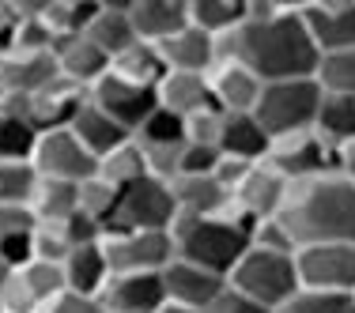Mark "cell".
<instances>
[{
	"label": "cell",
	"instance_id": "obj_26",
	"mask_svg": "<svg viewBox=\"0 0 355 313\" xmlns=\"http://www.w3.org/2000/svg\"><path fill=\"white\" fill-rule=\"evenodd\" d=\"M61 272H64V291L83 294V298H98V294H103V287L110 283V265H106L103 242L72 249L69 257H64Z\"/></svg>",
	"mask_w": 355,
	"mask_h": 313
},
{
	"label": "cell",
	"instance_id": "obj_31",
	"mask_svg": "<svg viewBox=\"0 0 355 313\" xmlns=\"http://www.w3.org/2000/svg\"><path fill=\"white\" fill-rule=\"evenodd\" d=\"M31 211H35L38 223H64L80 211V185L42 177L35 197H31Z\"/></svg>",
	"mask_w": 355,
	"mask_h": 313
},
{
	"label": "cell",
	"instance_id": "obj_33",
	"mask_svg": "<svg viewBox=\"0 0 355 313\" xmlns=\"http://www.w3.org/2000/svg\"><path fill=\"white\" fill-rule=\"evenodd\" d=\"M110 72L121 75V80L144 83V87H159V80L166 75V64H163V57H159V46L137 42V46L125 49L117 61H110Z\"/></svg>",
	"mask_w": 355,
	"mask_h": 313
},
{
	"label": "cell",
	"instance_id": "obj_30",
	"mask_svg": "<svg viewBox=\"0 0 355 313\" xmlns=\"http://www.w3.org/2000/svg\"><path fill=\"white\" fill-rule=\"evenodd\" d=\"M314 132L333 151L344 147V143H352L355 140V98L352 95H321Z\"/></svg>",
	"mask_w": 355,
	"mask_h": 313
},
{
	"label": "cell",
	"instance_id": "obj_35",
	"mask_svg": "<svg viewBox=\"0 0 355 313\" xmlns=\"http://www.w3.org/2000/svg\"><path fill=\"white\" fill-rule=\"evenodd\" d=\"M38 170L31 166V159L19 163H0V204H15V208H31V197L38 189Z\"/></svg>",
	"mask_w": 355,
	"mask_h": 313
},
{
	"label": "cell",
	"instance_id": "obj_22",
	"mask_svg": "<svg viewBox=\"0 0 355 313\" xmlns=\"http://www.w3.org/2000/svg\"><path fill=\"white\" fill-rule=\"evenodd\" d=\"M166 72H193V75H212L216 69V38H208L205 30L185 27L178 30L171 42L159 46Z\"/></svg>",
	"mask_w": 355,
	"mask_h": 313
},
{
	"label": "cell",
	"instance_id": "obj_20",
	"mask_svg": "<svg viewBox=\"0 0 355 313\" xmlns=\"http://www.w3.org/2000/svg\"><path fill=\"white\" fill-rule=\"evenodd\" d=\"M53 53H0V91L35 98L57 80Z\"/></svg>",
	"mask_w": 355,
	"mask_h": 313
},
{
	"label": "cell",
	"instance_id": "obj_32",
	"mask_svg": "<svg viewBox=\"0 0 355 313\" xmlns=\"http://www.w3.org/2000/svg\"><path fill=\"white\" fill-rule=\"evenodd\" d=\"M98 177L110 181L117 193L137 185L140 177H148V159H144V147L137 140H125L121 147H114L110 155L98 159Z\"/></svg>",
	"mask_w": 355,
	"mask_h": 313
},
{
	"label": "cell",
	"instance_id": "obj_4",
	"mask_svg": "<svg viewBox=\"0 0 355 313\" xmlns=\"http://www.w3.org/2000/svg\"><path fill=\"white\" fill-rule=\"evenodd\" d=\"M227 287L239 294H246L250 302L265 310H280L295 294L302 291L299 287V268H295V257L287 253H265V249H246V257L234 265V272L227 276Z\"/></svg>",
	"mask_w": 355,
	"mask_h": 313
},
{
	"label": "cell",
	"instance_id": "obj_45",
	"mask_svg": "<svg viewBox=\"0 0 355 313\" xmlns=\"http://www.w3.org/2000/svg\"><path fill=\"white\" fill-rule=\"evenodd\" d=\"M42 313H106V310L98 298H83V294L64 291V294H57L49 306H42Z\"/></svg>",
	"mask_w": 355,
	"mask_h": 313
},
{
	"label": "cell",
	"instance_id": "obj_21",
	"mask_svg": "<svg viewBox=\"0 0 355 313\" xmlns=\"http://www.w3.org/2000/svg\"><path fill=\"white\" fill-rule=\"evenodd\" d=\"M268 151H272V140L253 114H223V129H219V155L223 159L265 163Z\"/></svg>",
	"mask_w": 355,
	"mask_h": 313
},
{
	"label": "cell",
	"instance_id": "obj_39",
	"mask_svg": "<svg viewBox=\"0 0 355 313\" xmlns=\"http://www.w3.org/2000/svg\"><path fill=\"white\" fill-rule=\"evenodd\" d=\"M276 313H355V294H318V291H299L287 306Z\"/></svg>",
	"mask_w": 355,
	"mask_h": 313
},
{
	"label": "cell",
	"instance_id": "obj_6",
	"mask_svg": "<svg viewBox=\"0 0 355 313\" xmlns=\"http://www.w3.org/2000/svg\"><path fill=\"white\" fill-rule=\"evenodd\" d=\"M178 219V204L171 181H159V177H140L137 185L121 189L114 208V219L106 223V234L117 231H171Z\"/></svg>",
	"mask_w": 355,
	"mask_h": 313
},
{
	"label": "cell",
	"instance_id": "obj_46",
	"mask_svg": "<svg viewBox=\"0 0 355 313\" xmlns=\"http://www.w3.org/2000/svg\"><path fill=\"white\" fill-rule=\"evenodd\" d=\"M205 313H272V310L257 306V302L246 298V294H239V291H231V287H227V291L219 294V298H216Z\"/></svg>",
	"mask_w": 355,
	"mask_h": 313
},
{
	"label": "cell",
	"instance_id": "obj_19",
	"mask_svg": "<svg viewBox=\"0 0 355 313\" xmlns=\"http://www.w3.org/2000/svg\"><path fill=\"white\" fill-rule=\"evenodd\" d=\"M53 61H57V72L83 91H91L110 72V57L87 35H72V38L53 42Z\"/></svg>",
	"mask_w": 355,
	"mask_h": 313
},
{
	"label": "cell",
	"instance_id": "obj_3",
	"mask_svg": "<svg viewBox=\"0 0 355 313\" xmlns=\"http://www.w3.org/2000/svg\"><path fill=\"white\" fill-rule=\"evenodd\" d=\"M250 234L253 226L242 223L239 215H178L171 226V238H174V257L178 260H189V265L205 268L212 276H231L234 265L246 257L250 249Z\"/></svg>",
	"mask_w": 355,
	"mask_h": 313
},
{
	"label": "cell",
	"instance_id": "obj_10",
	"mask_svg": "<svg viewBox=\"0 0 355 313\" xmlns=\"http://www.w3.org/2000/svg\"><path fill=\"white\" fill-rule=\"evenodd\" d=\"M57 294H64L61 265L27 260L8 272V283L0 291V313H42V306H49Z\"/></svg>",
	"mask_w": 355,
	"mask_h": 313
},
{
	"label": "cell",
	"instance_id": "obj_7",
	"mask_svg": "<svg viewBox=\"0 0 355 313\" xmlns=\"http://www.w3.org/2000/svg\"><path fill=\"white\" fill-rule=\"evenodd\" d=\"M103 253L110 276L163 272L174 260V238L171 231H117L103 234Z\"/></svg>",
	"mask_w": 355,
	"mask_h": 313
},
{
	"label": "cell",
	"instance_id": "obj_2",
	"mask_svg": "<svg viewBox=\"0 0 355 313\" xmlns=\"http://www.w3.org/2000/svg\"><path fill=\"white\" fill-rule=\"evenodd\" d=\"M280 226L291 234L295 249L306 245L355 242V185L340 174H318L310 181L287 185Z\"/></svg>",
	"mask_w": 355,
	"mask_h": 313
},
{
	"label": "cell",
	"instance_id": "obj_47",
	"mask_svg": "<svg viewBox=\"0 0 355 313\" xmlns=\"http://www.w3.org/2000/svg\"><path fill=\"white\" fill-rule=\"evenodd\" d=\"M333 174H340L344 181L355 185V140L333 151Z\"/></svg>",
	"mask_w": 355,
	"mask_h": 313
},
{
	"label": "cell",
	"instance_id": "obj_42",
	"mask_svg": "<svg viewBox=\"0 0 355 313\" xmlns=\"http://www.w3.org/2000/svg\"><path fill=\"white\" fill-rule=\"evenodd\" d=\"M250 245L253 249H265V253H287V257H295V242H291V234L280 226V219H261L257 226H253V234H250Z\"/></svg>",
	"mask_w": 355,
	"mask_h": 313
},
{
	"label": "cell",
	"instance_id": "obj_14",
	"mask_svg": "<svg viewBox=\"0 0 355 313\" xmlns=\"http://www.w3.org/2000/svg\"><path fill=\"white\" fill-rule=\"evenodd\" d=\"M299 12L321 53L355 49V0H302Z\"/></svg>",
	"mask_w": 355,
	"mask_h": 313
},
{
	"label": "cell",
	"instance_id": "obj_50",
	"mask_svg": "<svg viewBox=\"0 0 355 313\" xmlns=\"http://www.w3.org/2000/svg\"><path fill=\"white\" fill-rule=\"evenodd\" d=\"M0 98H4V91H0Z\"/></svg>",
	"mask_w": 355,
	"mask_h": 313
},
{
	"label": "cell",
	"instance_id": "obj_16",
	"mask_svg": "<svg viewBox=\"0 0 355 313\" xmlns=\"http://www.w3.org/2000/svg\"><path fill=\"white\" fill-rule=\"evenodd\" d=\"M163 287H166V302H171V306H185V310L205 313L219 294L227 291V279L174 257L171 265L163 268Z\"/></svg>",
	"mask_w": 355,
	"mask_h": 313
},
{
	"label": "cell",
	"instance_id": "obj_11",
	"mask_svg": "<svg viewBox=\"0 0 355 313\" xmlns=\"http://www.w3.org/2000/svg\"><path fill=\"white\" fill-rule=\"evenodd\" d=\"M87 98L103 109L106 117H114L125 132H137L151 114H155L159 98H155V87H144V83H132V80H121V75L106 72L95 87L87 91Z\"/></svg>",
	"mask_w": 355,
	"mask_h": 313
},
{
	"label": "cell",
	"instance_id": "obj_12",
	"mask_svg": "<svg viewBox=\"0 0 355 313\" xmlns=\"http://www.w3.org/2000/svg\"><path fill=\"white\" fill-rule=\"evenodd\" d=\"M287 197V181L272 170L268 163H253L246 177L239 181V189L231 193V215H239L242 223L257 226L261 219H276Z\"/></svg>",
	"mask_w": 355,
	"mask_h": 313
},
{
	"label": "cell",
	"instance_id": "obj_9",
	"mask_svg": "<svg viewBox=\"0 0 355 313\" xmlns=\"http://www.w3.org/2000/svg\"><path fill=\"white\" fill-rule=\"evenodd\" d=\"M31 166L38 170V177H49V181H72V185H80V181H87V177L98 174V159L91 155L69 129L38 132L35 151H31Z\"/></svg>",
	"mask_w": 355,
	"mask_h": 313
},
{
	"label": "cell",
	"instance_id": "obj_48",
	"mask_svg": "<svg viewBox=\"0 0 355 313\" xmlns=\"http://www.w3.org/2000/svg\"><path fill=\"white\" fill-rule=\"evenodd\" d=\"M159 313H200V310H185V306H171V302H166V306L159 310Z\"/></svg>",
	"mask_w": 355,
	"mask_h": 313
},
{
	"label": "cell",
	"instance_id": "obj_37",
	"mask_svg": "<svg viewBox=\"0 0 355 313\" xmlns=\"http://www.w3.org/2000/svg\"><path fill=\"white\" fill-rule=\"evenodd\" d=\"M117 197H121V193H117L110 181H103L98 174L87 177V181H80V211H83V215H91L95 223H103V231H106L110 219H114Z\"/></svg>",
	"mask_w": 355,
	"mask_h": 313
},
{
	"label": "cell",
	"instance_id": "obj_43",
	"mask_svg": "<svg viewBox=\"0 0 355 313\" xmlns=\"http://www.w3.org/2000/svg\"><path fill=\"white\" fill-rule=\"evenodd\" d=\"M219 147H200V143H185L182 147V159H178V177H205V174H216L219 166Z\"/></svg>",
	"mask_w": 355,
	"mask_h": 313
},
{
	"label": "cell",
	"instance_id": "obj_29",
	"mask_svg": "<svg viewBox=\"0 0 355 313\" xmlns=\"http://www.w3.org/2000/svg\"><path fill=\"white\" fill-rule=\"evenodd\" d=\"M246 23V0H189V27L223 38Z\"/></svg>",
	"mask_w": 355,
	"mask_h": 313
},
{
	"label": "cell",
	"instance_id": "obj_36",
	"mask_svg": "<svg viewBox=\"0 0 355 313\" xmlns=\"http://www.w3.org/2000/svg\"><path fill=\"white\" fill-rule=\"evenodd\" d=\"M132 140H137L140 147H182L185 143V121L174 117L171 109L155 106V114L132 132Z\"/></svg>",
	"mask_w": 355,
	"mask_h": 313
},
{
	"label": "cell",
	"instance_id": "obj_24",
	"mask_svg": "<svg viewBox=\"0 0 355 313\" xmlns=\"http://www.w3.org/2000/svg\"><path fill=\"white\" fill-rule=\"evenodd\" d=\"M155 98H159V106L171 109L182 121L193 114H200V109H208V106H216L208 75H193V72H166L155 87Z\"/></svg>",
	"mask_w": 355,
	"mask_h": 313
},
{
	"label": "cell",
	"instance_id": "obj_5",
	"mask_svg": "<svg viewBox=\"0 0 355 313\" xmlns=\"http://www.w3.org/2000/svg\"><path fill=\"white\" fill-rule=\"evenodd\" d=\"M318 109H321L318 80H284V83H265L253 117L268 132V140H284V136H299V132H314Z\"/></svg>",
	"mask_w": 355,
	"mask_h": 313
},
{
	"label": "cell",
	"instance_id": "obj_41",
	"mask_svg": "<svg viewBox=\"0 0 355 313\" xmlns=\"http://www.w3.org/2000/svg\"><path fill=\"white\" fill-rule=\"evenodd\" d=\"M72 253L69 238H64L61 223H38L35 226V260L46 265H64V257Z\"/></svg>",
	"mask_w": 355,
	"mask_h": 313
},
{
	"label": "cell",
	"instance_id": "obj_18",
	"mask_svg": "<svg viewBox=\"0 0 355 313\" xmlns=\"http://www.w3.org/2000/svg\"><path fill=\"white\" fill-rule=\"evenodd\" d=\"M208 87H212V102L223 109V114H253L257 102H261L265 83H261L246 64L227 61V64H216L212 69Z\"/></svg>",
	"mask_w": 355,
	"mask_h": 313
},
{
	"label": "cell",
	"instance_id": "obj_40",
	"mask_svg": "<svg viewBox=\"0 0 355 313\" xmlns=\"http://www.w3.org/2000/svg\"><path fill=\"white\" fill-rule=\"evenodd\" d=\"M219 129H223V109L208 106L200 114L185 117V143H200V147H219Z\"/></svg>",
	"mask_w": 355,
	"mask_h": 313
},
{
	"label": "cell",
	"instance_id": "obj_34",
	"mask_svg": "<svg viewBox=\"0 0 355 313\" xmlns=\"http://www.w3.org/2000/svg\"><path fill=\"white\" fill-rule=\"evenodd\" d=\"M314 80H318L321 95H352L355 98V49L321 53Z\"/></svg>",
	"mask_w": 355,
	"mask_h": 313
},
{
	"label": "cell",
	"instance_id": "obj_15",
	"mask_svg": "<svg viewBox=\"0 0 355 313\" xmlns=\"http://www.w3.org/2000/svg\"><path fill=\"white\" fill-rule=\"evenodd\" d=\"M106 313H159L166 306L163 272H137V276H110L98 294Z\"/></svg>",
	"mask_w": 355,
	"mask_h": 313
},
{
	"label": "cell",
	"instance_id": "obj_25",
	"mask_svg": "<svg viewBox=\"0 0 355 313\" xmlns=\"http://www.w3.org/2000/svg\"><path fill=\"white\" fill-rule=\"evenodd\" d=\"M69 132H72V136L80 140L95 159H103V155H110L114 147H121L125 140H132V132H125L121 125L114 121V117H106L103 109L91 102V98H87L80 109H76V117L69 121Z\"/></svg>",
	"mask_w": 355,
	"mask_h": 313
},
{
	"label": "cell",
	"instance_id": "obj_38",
	"mask_svg": "<svg viewBox=\"0 0 355 313\" xmlns=\"http://www.w3.org/2000/svg\"><path fill=\"white\" fill-rule=\"evenodd\" d=\"M38 140V129H31L27 121H15V117L0 114V163H19L31 159Z\"/></svg>",
	"mask_w": 355,
	"mask_h": 313
},
{
	"label": "cell",
	"instance_id": "obj_1",
	"mask_svg": "<svg viewBox=\"0 0 355 313\" xmlns=\"http://www.w3.org/2000/svg\"><path fill=\"white\" fill-rule=\"evenodd\" d=\"M302 0H246V23L234 30V61L261 83L314 80L321 49L302 23Z\"/></svg>",
	"mask_w": 355,
	"mask_h": 313
},
{
	"label": "cell",
	"instance_id": "obj_27",
	"mask_svg": "<svg viewBox=\"0 0 355 313\" xmlns=\"http://www.w3.org/2000/svg\"><path fill=\"white\" fill-rule=\"evenodd\" d=\"M171 193H174L178 215L208 219V215H227V208H231V193H227L212 174H205V177H174Z\"/></svg>",
	"mask_w": 355,
	"mask_h": 313
},
{
	"label": "cell",
	"instance_id": "obj_23",
	"mask_svg": "<svg viewBox=\"0 0 355 313\" xmlns=\"http://www.w3.org/2000/svg\"><path fill=\"white\" fill-rule=\"evenodd\" d=\"M87 38L103 49L110 61H117L125 49L137 46L140 38H137V30H132V19H129V0H103V4H98V15L87 27Z\"/></svg>",
	"mask_w": 355,
	"mask_h": 313
},
{
	"label": "cell",
	"instance_id": "obj_44",
	"mask_svg": "<svg viewBox=\"0 0 355 313\" xmlns=\"http://www.w3.org/2000/svg\"><path fill=\"white\" fill-rule=\"evenodd\" d=\"M61 231H64V238H69L72 249H80V245H95V242H103V223H95L91 215H83V211H76L72 219H64L61 223Z\"/></svg>",
	"mask_w": 355,
	"mask_h": 313
},
{
	"label": "cell",
	"instance_id": "obj_49",
	"mask_svg": "<svg viewBox=\"0 0 355 313\" xmlns=\"http://www.w3.org/2000/svg\"><path fill=\"white\" fill-rule=\"evenodd\" d=\"M8 272H12V268H8L4 260H0V291H4V283H8Z\"/></svg>",
	"mask_w": 355,
	"mask_h": 313
},
{
	"label": "cell",
	"instance_id": "obj_17",
	"mask_svg": "<svg viewBox=\"0 0 355 313\" xmlns=\"http://www.w3.org/2000/svg\"><path fill=\"white\" fill-rule=\"evenodd\" d=\"M129 19L140 42L163 46L189 27V0H129Z\"/></svg>",
	"mask_w": 355,
	"mask_h": 313
},
{
	"label": "cell",
	"instance_id": "obj_13",
	"mask_svg": "<svg viewBox=\"0 0 355 313\" xmlns=\"http://www.w3.org/2000/svg\"><path fill=\"white\" fill-rule=\"evenodd\" d=\"M287 185L295 181H310L318 174L333 170V147L318 136V132H299V136H284L272 140V151L265 159Z\"/></svg>",
	"mask_w": 355,
	"mask_h": 313
},
{
	"label": "cell",
	"instance_id": "obj_28",
	"mask_svg": "<svg viewBox=\"0 0 355 313\" xmlns=\"http://www.w3.org/2000/svg\"><path fill=\"white\" fill-rule=\"evenodd\" d=\"M35 211L0 204V260L8 268H19L27 260H35Z\"/></svg>",
	"mask_w": 355,
	"mask_h": 313
},
{
	"label": "cell",
	"instance_id": "obj_8",
	"mask_svg": "<svg viewBox=\"0 0 355 313\" xmlns=\"http://www.w3.org/2000/svg\"><path fill=\"white\" fill-rule=\"evenodd\" d=\"M299 287L318 294H355V242L306 245L295 253Z\"/></svg>",
	"mask_w": 355,
	"mask_h": 313
}]
</instances>
